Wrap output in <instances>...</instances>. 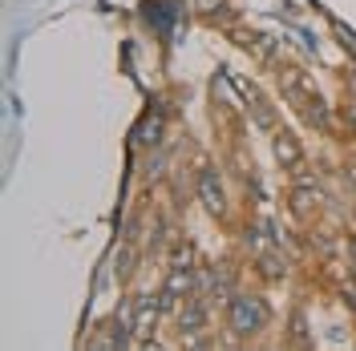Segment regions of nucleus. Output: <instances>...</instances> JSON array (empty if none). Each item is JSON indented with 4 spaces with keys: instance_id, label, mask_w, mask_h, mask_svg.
Here are the masks:
<instances>
[{
    "instance_id": "f257e3e1",
    "label": "nucleus",
    "mask_w": 356,
    "mask_h": 351,
    "mask_svg": "<svg viewBox=\"0 0 356 351\" xmlns=\"http://www.w3.org/2000/svg\"><path fill=\"white\" fill-rule=\"evenodd\" d=\"M227 323H231L235 335H259L267 327V303L259 295H231Z\"/></svg>"
},
{
    "instance_id": "f03ea898",
    "label": "nucleus",
    "mask_w": 356,
    "mask_h": 351,
    "mask_svg": "<svg viewBox=\"0 0 356 351\" xmlns=\"http://www.w3.org/2000/svg\"><path fill=\"white\" fill-rule=\"evenodd\" d=\"M199 198H202V206H207V214H215L219 219L222 210H227V194H222V178L215 166H207L199 174Z\"/></svg>"
},
{
    "instance_id": "7ed1b4c3",
    "label": "nucleus",
    "mask_w": 356,
    "mask_h": 351,
    "mask_svg": "<svg viewBox=\"0 0 356 351\" xmlns=\"http://www.w3.org/2000/svg\"><path fill=\"white\" fill-rule=\"evenodd\" d=\"M271 150H275V157H280V166H288V170H300V166H304V150H300V142H296L288 130L275 133Z\"/></svg>"
},
{
    "instance_id": "20e7f679",
    "label": "nucleus",
    "mask_w": 356,
    "mask_h": 351,
    "mask_svg": "<svg viewBox=\"0 0 356 351\" xmlns=\"http://www.w3.org/2000/svg\"><path fill=\"white\" fill-rule=\"evenodd\" d=\"M186 291H191V266H175V275L166 279V291H162V307L170 311Z\"/></svg>"
},
{
    "instance_id": "39448f33",
    "label": "nucleus",
    "mask_w": 356,
    "mask_h": 351,
    "mask_svg": "<svg viewBox=\"0 0 356 351\" xmlns=\"http://www.w3.org/2000/svg\"><path fill=\"white\" fill-rule=\"evenodd\" d=\"M202 323H207V307H202V303H186L182 315H178V331H182V335H195Z\"/></svg>"
},
{
    "instance_id": "423d86ee",
    "label": "nucleus",
    "mask_w": 356,
    "mask_h": 351,
    "mask_svg": "<svg viewBox=\"0 0 356 351\" xmlns=\"http://www.w3.org/2000/svg\"><path fill=\"white\" fill-rule=\"evenodd\" d=\"M154 319H158V303L150 299V295H138V299H134V327L146 331Z\"/></svg>"
},
{
    "instance_id": "0eeeda50",
    "label": "nucleus",
    "mask_w": 356,
    "mask_h": 351,
    "mask_svg": "<svg viewBox=\"0 0 356 351\" xmlns=\"http://www.w3.org/2000/svg\"><path fill=\"white\" fill-rule=\"evenodd\" d=\"M316 198H320V190H312V186H300V190L291 194V210H296L300 219H312V206H316Z\"/></svg>"
},
{
    "instance_id": "6e6552de",
    "label": "nucleus",
    "mask_w": 356,
    "mask_h": 351,
    "mask_svg": "<svg viewBox=\"0 0 356 351\" xmlns=\"http://www.w3.org/2000/svg\"><path fill=\"white\" fill-rule=\"evenodd\" d=\"M158 137H162V121H142V126H138V137H134V142H138V146H154Z\"/></svg>"
},
{
    "instance_id": "1a4fd4ad",
    "label": "nucleus",
    "mask_w": 356,
    "mask_h": 351,
    "mask_svg": "<svg viewBox=\"0 0 356 351\" xmlns=\"http://www.w3.org/2000/svg\"><path fill=\"white\" fill-rule=\"evenodd\" d=\"M259 271H264L267 279H280V275L288 271V259H280V255H264V259H259Z\"/></svg>"
},
{
    "instance_id": "9d476101",
    "label": "nucleus",
    "mask_w": 356,
    "mask_h": 351,
    "mask_svg": "<svg viewBox=\"0 0 356 351\" xmlns=\"http://www.w3.org/2000/svg\"><path fill=\"white\" fill-rule=\"evenodd\" d=\"M251 105H255V126H259V130H271V126H275V113H271V105H267L264 97H255Z\"/></svg>"
},
{
    "instance_id": "9b49d317",
    "label": "nucleus",
    "mask_w": 356,
    "mask_h": 351,
    "mask_svg": "<svg viewBox=\"0 0 356 351\" xmlns=\"http://www.w3.org/2000/svg\"><path fill=\"white\" fill-rule=\"evenodd\" d=\"M348 178H353V182H356V162H348Z\"/></svg>"
}]
</instances>
